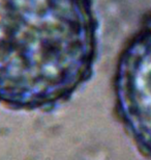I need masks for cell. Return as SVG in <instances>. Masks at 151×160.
<instances>
[{
	"label": "cell",
	"mask_w": 151,
	"mask_h": 160,
	"mask_svg": "<svg viewBox=\"0 0 151 160\" xmlns=\"http://www.w3.org/2000/svg\"><path fill=\"white\" fill-rule=\"evenodd\" d=\"M113 92L118 119L141 154L151 159V12L119 53Z\"/></svg>",
	"instance_id": "cell-2"
},
{
	"label": "cell",
	"mask_w": 151,
	"mask_h": 160,
	"mask_svg": "<svg viewBox=\"0 0 151 160\" xmlns=\"http://www.w3.org/2000/svg\"><path fill=\"white\" fill-rule=\"evenodd\" d=\"M98 29L93 0H0V105L66 103L92 77Z\"/></svg>",
	"instance_id": "cell-1"
}]
</instances>
